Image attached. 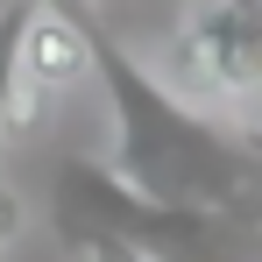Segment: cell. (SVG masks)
<instances>
[{
    "label": "cell",
    "instance_id": "5b68a950",
    "mask_svg": "<svg viewBox=\"0 0 262 262\" xmlns=\"http://www.w3.org/2000/svg\"><path fill=\"white\" fill-rule=\"evenodd\" d=\"M36 14H43V0H7L0 7V128L21 121V43H29Z\"/></svg>",
    "mask_w": 262,
    "mask_h": 262
},
{
    "label": "cell",
    "instance_id": "52a82bcc",
    "mask_svg": "<svg viewBox=\"0 0 262 262\" xmlns=\"http://www.w3.org/2000/svg\"><path fill=\"white\" fill-rule=\"evenodd\" d=\"M14 234H21V199H14V191H0V248H7Z\"/></svg>",
    "mask_w": 262,
    "mask_h": 262
},
{
    "label": "cell",
    "instance_id": "9c48e42d",
    "mask_svg": "<svg viewBox=\"0 0 262 262\" xmlns=\"http://www.w3.org/2000/svg\"><path fill=\"white\" fill-rule=\"evenodd\" d=\"M43 7H64V0H43Z\"/></svg>",
    "mask_w": 262,
    "mask_h": 262
},
{
    "label": "cell",
    "instance_id": "7a4b0ae2",
    "mask_svg": "<svg viewBox=\"0 0 262 262\" xmlns=\"http://www.w3.org/2000/svg\"><path fill=\"white\" fill-rule=\"evenodd\" d=\"M50 227H57L64 248L85 241V234H128V241H142V248H156L170 262H220L227 241H234V227L220 213L156 206V199L128 191L114 177V163H99V156H64L57 163V177H50Z\"/></svg>",
    "mask_w": 262,
    "mask_h": 262
},
{
    "label": "cell",
    "instance_id": "30bf717a",
    "mask_svg": "<svg viewBox=\"0 0 262 262\" xmlns=\"http://www.w3.org/2000/svg\"><path fill=\"white\" fill-rule=\"evenodd\" d=\"M255 234H262V220H255Z\"/></svg>",
    "mask_w": 262,
    "mask_h": 262
},
{
    "label": "cell",
    "instance_id": "3957f363",
    "mask_svg": "<svg viewBox=\"0 0 262 262\" xmlns=\"http://www.w3.org/2000/svg\"><path fill=\"white\" fill-rule=\"evenodd\" d=\"M163 78L227 128H262V0H191Z\"/></svg>",
    "mask_w": 262,
    "mask_h": 262
},
{
    "label": "cell",
    "instance_id": "8992f818",
    "mask_svg": "<svg viewBox=\"0 0 262 262\" xmlns=\"http://www.w3.org/2000/svg\"><path fill=\"white\" fill-rule=\"evenodd\" d=\"M71 255L78 262H170L156 248H142V241H128V234H85V241H71Z\"/></svg>",
    "mask_w": 262,
    "mask_h": 262
},
{
    "label": "cell",
    "instance_id": "6da1fadb",
    "mask_svg": "<svg viewBox=\"0 0 262 262\" xmlns=\"http://www.w3.org/2000/svg\"><path fill=\"white\" fill-rule=\"evenodd\" d=\"M57 14H71L85 29V57L92 78L106 85V106H114V177L156 199V206H177V213H241L262 199V163L248 156V142L213 121L206 106H191L184 92L149 71L121 36H106L92 21L85 0H64Z\"/></svg>",
    "mask_w": 262,
    "mask_h": 262
},
{
    "label": "cell",
    "instance_id": "277c9868",
    "mask_svg": "<svg viewBox=\"0 0 262 262\" xmlns=\"http://www.w3.org/2000/svg\"><path fill=\"white\" fill-rule=\"evenodd\" d=\"M85 71H92L85 29H78L71 14L43 7V14L29 21V43H21V121H36V106H43V99H57L64 85H78Z\"/></svg>",
    "mask_w": 262,
    "mask_h": 262
},
{
    "label": "cell",
    "instance_id": "ba28073f",
    "mask_svg": "<svg viewBox=\"0 0 262 262\" xmlns=\"http://www.w3.org/2000/svg\"><path fill=\"white\" fill-rule=\"evenodd\" d=\"M234 135L248 142V156H255V163H262V128H234Z\"/></svg>",
    "mask_w": 262,
    "mask_h": 262
}]
</instances>
